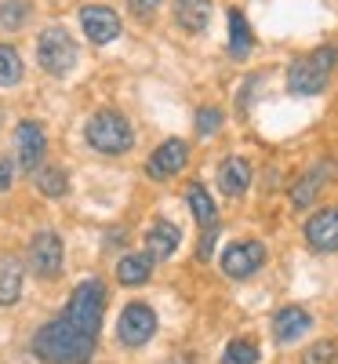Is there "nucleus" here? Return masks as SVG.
Listing matches in <instances>:
<instances>
[{
	"mask_svg": "<svg viewBox=\"0 0 338 364\" xmlns=\"http://www.w3.org/2000/svg\"><path fill=\"white\" fill-rule=\"evenodd\" d=\"M29 18V0H0V26L18 29Z\"/></svg>",
	"mask_w": 338,
	"mask_h": 364,
	"instance_id": "nucleus-23",
	"label": "nucleus"
},
{
	"mask_svg": "<svg viewBox=\"0 0 338 364\" xmlns=\"http://www.w3.org/2000/svg\"><path fill=\"white\" fill-rule=\"evenodd\" d=\"M313 328V317L305 314L302 306H284L280 314L273 317V336L280 343H295L298 336H305V331Z\"/></svg>",
	"mask_w": 338,
	"mask_h": 364,
	"instance_id": "nucleus-13",
	"label": "nucleus"
},
{
	"mask_svg": "<svg viewBox=\"0 0 338 364\" xmlns=\"http://www.w3.org/2000/svg\"><path fill=\"white\" fill-rule=\"evenodd\" d=\"M219 128H222V109L204 106V109L197 113V132H200V135H214Z\"/></svg>",
	"mask_w": 338,
	"mask_h": 364,
	"instance_id": "nucleus-26",
	"label": "nucleus"
},
{
	"mask_svg": "<svg viewBox=\"0 0 338 364\" xmlns=\"http://www.w3.org/2000/svg\"><path fill=\"white\" fill-rule=\"evenodd\" d=\"M153 331H157V314H153L146 302H131V306H124V314H120L116 321V336L124 346L138 350L153 339Z\"/></svg>",
	"mask_w": 338,
	"mask_h": 364,
	"instance_id": "nucleus-6",
	"label": "nucleus"
},
{
	"mask_svg": "<svg viewBox=\"0 0 338 364\" xmlns=\"http://www.w3.org/2000/svg\"><path fill=\"white\" fill-rule=\"evenodd\" d=\"M186 161H190V146L182 139H168V142L157 146V154L149 157V175L153 178H171L186 168Z\"/></svg>",
	"mask_w": 338,
	"mask_h": 364,
	"instance_id": "nucleus-11",
	"label": "nucleus"
},
{
	"mask_svg": "<svg viewBox=\"0 0 338 364\" xmlns=\"http://www.w3.org/2000/svg\"><path fill=\"white\" fill-rule=\"evenodd\" d=\"M37 190L44 197H66L70 193V175L62 168H44V171H37Z\"/></svg>",
	"mask_w": 338,
	"mask_h": 364,
	"instance_id": "nucleus-21",
	"label": "nucleus"
},
{
	"mask_svg": "<svg viewBox=\"0 0 338 364\" xmlns=\"http://www.w3.org/2000/svg\"><path fill=\"white\" fill-rule=\"evenodd\" d=\"M211 248H214V226H211V230H204L200 248H197V259H207V255H211Z\"/></svg>",
	"mask_w": 338,
	"mask_h": 364,
	"instance_id": "nucleus-28",
	"label": "nucleus"
},
{
	"mask_svg": "<svg viewBox=\"0 0 338 364\" xmlns=\"http://www.w3.org/2000/svg\"><path fill=\"white\" fill-rule=\"evenodd\" d=\"M226 364H258V346L251 339H233L222 353Z\"/></svg>",
	"mask_w": 338,
	"mask_h": 364,
	"instance_id": "nucleus-24",
	"label": "nucleus"
},
{
	"mask_svg": "<svg viewBox=\"0 0 338 364\" xmlns=\"http://www.w3.org/2000/svg\"><path fill=\"white\" fill-rule=\"evenodd\" d=\"M251 26H248V18H244L236 8H229V51L236 55V58H244L251 51Z\"/></svg>",
	"mask_w": 338,
	"mask_h": 364,
	"instance_id": "nucleus-20",
	"label": "nucleus"
},
{
	"mask_svg": "<svg viewBox=\"0 0 338 364\" xmlns=\"http://www.w3.org/2000/svg\"><path fill=\"white\" fill-rule=\"evenodd\" d=\"M149 273H153V259L149 255H124L116 266V281L124 284V288H138L149 281Z\"/></svg>",
	"mask_w": 338,
	"mask_h": 364,
	"instance_id": "nucleus-18",
	"label": "nucleus"
},
{
	"mask_svg": "<svg viewBox=\"0 0 338 364\" xmlns=\"http://www.w3.org/2000/svg\"><path fill=\"white\" fill-rule=\"evenodd\" d=\"M8 186H11V161L0 157V193H4Z\"/></svg>",
	"mask_w": 338,
	"mask_h": 364,
	"instance_id": "nucleus-29",
	"label": "nucleus"
},
{
	"mask_svg": "<svg viewBox=\"0 0 338 364\" xmlns=\"http://www.w3.org/2000/svg\"><path fill=\"white\" fill-rule=\"evenodd\" d=\"M80 26H84V37L91 44H109L120 37V15L106 4H87L80 8Z\"/></svg>",
	"mask_w": 338,
	"mask_h": 364,
	"instance_id": "nucleus-8",
	"label": "nucleus"
},
{
	"mask_svg": "<svg viewBox=\"0 0 338 364\" xmlns=\"http://www.w3.org/2000/svg\"><path fill=\"white\" fill-rule=\"evenodd\" d=\"M29 269L37 273L40 281H51L62 273V259H66V248H62V237H58L55 230H40L33 240H29Z\"/></svg>",
	"mask_w": 338,
	"mask_h": 364,
	"instance_id": "nucleus-5",
	"label": "nucleus"
},
{
	"mask_svg": "<svg viewBox=\"0 0 338 364\" xmlns=\"http://www.w3.org/2000/svg\"><path fill=\"white\" fill-rule=\"evenodd\" d=\"M15 149H18V164L22 171H37L44 154H48V135L37 120H22L15 132Z\"/></svg>",
	"mask_w": 338,
	"mask_h": 364,
	"instance_id": "nucleus-9",
	"label": "nucleus"
},
{
	"mask_svg": "<svg viewBox=\"0 0 338 364\" xmlns=\"http://www.w3.org/2000/svg\"><path fill=\"white\" fill-rule=\"evenodd\" d=\"M175 364H193V360H175Z\"/></svg>",
	"mask_w": 338,
	"mask_h": 364,
	"instance_id": "nucleus-30",
	"label": "nucleus"
},
{
	"mask_svg": "<svg viewBox=\"0 0 338 364\" xmlns=\"http://www.w3.org/2000/svg\"><path fill=\"white\" fill-rule=\"evenodd\" d=\"M102 314H106V284L95 277L80 281L66 310L33 336V353L44 364H87L99 346Z\"/></svg>",
	"mask_w": 338,
	"mask_h": 364,
	"instance_id": "nucleus-1",
	"label": "nucleus"
},
{
	"mask_svg": "<svg viewBox=\"0 0 338 364\" xmlns=\"http://www.w3.org/2000/svg\"><path fill=\"white\" fill-rule=\"evenodd\" d=\"M22 80V58L15 48L8 44H0V87H11Z\"/></svg>",
	"mask_w": 338,
	"mask_h": 364,
	"instance_id": "nucleus-22",
	"label": "nucleus"
},
{
	"mask_svg": "<svg viewBox=\"0 0 338 364\" xmlns=\"http://www.w3.org/2000/svg\"><path fill=\"white\" fill-rule=\"evenodd\" d=\"M305 240L313 252H338V208H324L305 223Z\"/></svg>",
	"mask_w": 338,
	"mask_h": 364,
	"instance_id": "nucleus-10",
	"label": "nucleus"
},
{
	"mask_svg": "<svg viewBox=\"0 0 338 364\" xmlns=\"http://www.w3.org/2000/svg\"><path fill=\"white\" fill-rule=\"evenodd\" d=\"M248 186H251V164L244 157L222 161V168H219V190L226 197H240V193H248Z\"/></svg>",
	"mask_w": 338,
	"mask_h": 364,
	"instance_id": "nucleus-14",
	"label": "nucleus"
},
{
	"mask_svg": "<svg viewBox=\"0 0 338 364\" xmlns=\"http://www.w3.org/2000/svg\"><path fill=\"white\" fill-rule=\"evenodd\" d=\"M128 8L138 18H153V15H157V8H160V0H128Z\"/></svg>",
	"mask_w": 338,
	"mask_h": 364,
	"instance_id": "nucleus-27",
	"label": "nucleus"
},
{
	"mask_svg": "<svg viewBox=\"0 0 338 364\" xmlns=\"http://www.w3.org/2000/svg\"><path fill=\"white\" fill-rule=\"evenodd\" d=\"M331 178V164H317V168H310L305 171L295 186H291V204L295 208H310L313 200H317V193L324 190V182Z\"/></svg>",
	"mask_w": 338,
	"mask_h": 364,
	"instance_id": "nucleus-16",
	"label": "nucleus"
},
{
	"mask_svg": "<svg viewBox=\"0 0 338 364\" xmlns=\"http://www.w3.org/2000/svg\"><path fill=\"white\" fill-rule=\"evenodd\" d=\"M175 22L186 33H204L211 26V0H175Z\"/></svg>",
	"mask_w": 338,
	"mask_h": 364,
	"instance_id": "nucleus-15",
	"label": "nucleus"
},
{
	"mask_svg": "<svg viewBox=\"0 0 338 364\" xmlns=\"http://www.w3.org/2000/svg\"><path fill=\"white\" fill-rule=\"evenodd\" d=\"M338 66V51L334 48H317L305 58H295L288 70V91L291 95H320L327 87L331 73Z\"/></svg>",
	"mask_w": 338,
	"mask_h": 364,
	"instance_id": "nucleus-2",
	"label": "nucleus"
},
{
	"mask_svg": "<svg viewBox=\"0 0 338 364\" xmlns=\"http://www.w3.org/2000/svg\"><path fill=\"white\" fill-rule=\"evenodd\" d=\"M178 240H182L178 226L168 223V219H157L146 230V255L149 259H171L178 252Z\"/></svg>",
	"mask_w": 338,
	"mask_h": 364,
	"instance_id": "nucleus-12",
	"label": "nucleus"
},
{
	"mask_svg": "<svg viewBox=\"0 0 338 364\" xmlns=\"http://www.w3.org/2000/svg\"><path fill=\"white\" fill-rule=\"evenodd\" d=\"M186 200H190L193 219H197L204 230H211V226H214V219H219V211H214V200H211V193L200 186V182H193V186H190V193H186Z\"/></svg>",
	"mask_w": 338,
	"mask_h": 364,
	"instance_id": "nucleus-19",
	"label": "nucleus"
},
{
	"mask_svg": "<svg viewBox=\"0 0 338 364\" xmlns=\"http://www.w3.org/2000/svg\"><path fill=\"white\" fill-rule=\"evenodd\" d=\"M37 63L51 77H66L77 66V44H73V37L66 33V29H58V26L44 29L40 41H37Z\"/></svg>",
	"mask_w": 338,
	"mask_h": 364,
	"instance_id": "nucleus-4",
	"label": "nucleus"
},
{
	"mask_svg": "<svg viewBox=\"0 0 338 364\" xmlns=\"http://www.w3.org/2000/svg\"><path fill=\"white\" fill-rule=\"evenodd\" d=\"M22 277L26 269L15 255H0V306H15L22 295Z\"/></svg>",
	"mask_w": 338,
	"mask_h": 364,
	"instance_id": "nucleus-17",
	"label": "nucleus"
},
{
	"mask_svg": "<svg viewBox=\"0 0 338 364\" xmlns=\"http://www.w3.org/2000/svg\"><path fill=\"white\" fill-rule=\"evenodd\" d=\"M262 266H266V245L262 240H236V245H229L222 252V269L233 281L251 277V273H258Z\"/></svg>",
	"mask_w": 338,
	"mask_h": 364,
	"instance_id": "nucleus-7",
	"label": "nucleus"
},
{
	"mask_svg": "<svg viewBox=\"0 0 338 364\" xmlns=\"http://www.w3.org/2000/svg\"><path fill=\"white\" fill-rule=\"evenodd\" d=\"M84 139L95 154H106V157H120L131 149V124L124 120V113L116 109H99L95 117L87 120L84 128Z\"/></svg>",
	"mask_w": 338,
	"mask_h": 364,
	"instance_id": "nucleus-3",
	"label": "nucleus"
},
{
	"mask_svg": "<svg viewBox=\"0 0 338 364\" xmlns=\"http://www.w3.org/2000/svg\"><path fill=\"white\" fill-rule=\"evenodd\" d=\"M334 357H338V346L331 339H320L302 353V364H334Z\"/></svg>",
	"mask_w": 338,
	"mask_h": 364,
	"instance_id": "nucleus-25",
	"label": "nucleus"
}]
</instances>
